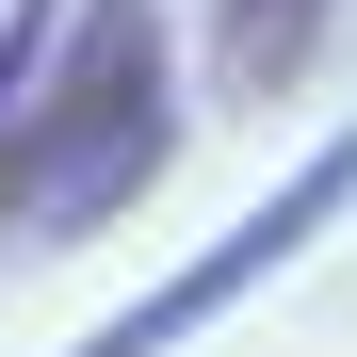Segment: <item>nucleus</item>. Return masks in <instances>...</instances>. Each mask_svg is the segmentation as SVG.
<instances>
[{
    "label": "nucleus",
    "mask_w": 357,
    "mask_h": 357,
    "mask_svg": "<svg viewBox=\"0 0 357 357\" xmlns=\"http://www.w3.org/2000/svg\"><path fill=\"white\" fill-rule=\"evenodd\" d=\"M49 17H66V0H17V17H0V227H17V98H33V66H49V49H66Z\"/></svg>",
    "instance_id": "20e7f679"
},
{
    "label": "nucleus",
    "mask_w": 357,
    "mask_h": 357,
    "mask_svg": "<svg viewBox=\"0 0 357 357\" xmlns=\"http://www.w3.org/2000/svg\"><path fill=\"white\" fill-rule=\"evenodd\" d=\"M325 17H341V0H211V82H227V98H276V82L325 49Z\"/></svg>",
    "instance_id": "7ed1b4c3"
},
{
    "label": "nucleus",
    "mask_w": 357,
    "mask_h": 357,
    "mask_svg": "<svg viewBox=\"0 0 357 357\" xmlns=\"http://www.w3.org/2000/svg\"><path fill=\"white\" fill-rule=\"evenodd\" d=\"M162 162V0H82L49 82L17 98V227L82 244L98 211H130Z\"/></svg>",
    "instance_id": "f257e3e1"
},
{
    "label": "nucleus",
    "mask_w": 357,
    "mask_h": 357,
    "mask_svg": "<svg viewBox=\"0 0 357 357\" xmlns=\"http://www.w3.org/2000/svg\"><path fill=\"white\" fill-rule=\"evenodd\" d=\"M341 211H357V130H341V146L309 162V178H276V195H260L244 227H227V244H211L195 276H162L146 309H114V325H98L82 357H162V341H195V325H227V309H244V292H260L276 260H309V244H325Z\"/></svg>",
    "instance_id": "f03ea898"
}]
</instances>
